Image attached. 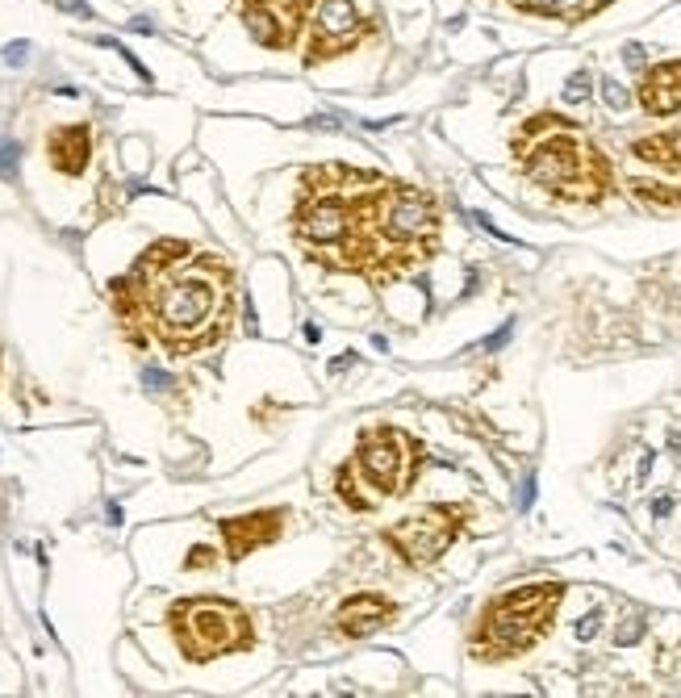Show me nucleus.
Wrapping results in <instances>:
<instances>
[{"label":"nucleus","instance_id":"obj_26","mask_svg":"<svg viewBox=\"0 0 681 698\" xmlns=\"http://www.w3.org/2000/svg\"><path fill=\"white\" fill-rule=\"evenodd\" d=\"M640 632H644V623H627V627H619V644H631Z\"/></svg>","mask_w":681,"mask_h":698},{"label":"nucleus","instance_id":"obj_7","mask_svg":"<svg viewBox=\"0 0 681 698\" xmlns=\"http://www.w3.org/2000/svg\"><path fill=\"white\" fill-rule=\"evenodd\" d=\"M460 527H464L460 506H422L414 515H406L402 523L385 527L381 540L397 552V561H406L410 569H427L452 548Z\"/></svg>","mask_w":681,"mask_h":698},{"label":"nucleus","instance_id":"obj_3","mask_svg":"<svg viewBox=\"0 0 681 698\" xmlns=\"http://www.w3.org/2000/svg\"><path fill=\"white\" fill-rule=\"evenodd\" d=\"M565 602V586L560 581H535V586H519L502 598H493L473 636V653L481 661H506L519 657L535 640L548 636V627Z\"/></svg>","mask_w":681,"mask_h":698},{"label":"nucleus","instance_id":"obj_18","mask_svg":"<svg viewBox=\"0 0 681 698\" xmlns=\"http://www.w3.org/2000/svg\"><path fill=\"white\" fill-rule=\"evenodd\" d=\"M602 97H606L610 109H627V101H631V97H627V88H619L615 80H602Z\"/></svg>","mask_w":681,"mask_h":698},{"label":"nucleus","instance_id":"obj_15","mask_svg":"<svg viewBox=\"0 0 681 698\" xmlns=\"http://www.w3.org/2000/svg\"><path fill=\"white\" fill-rule=\"evenodd\" d=\"M514 9L523 13H535V17H552V21H585L602 13L606 5H615V0H510Z\"/></svg>","mask_w":681,"mask_h":698},{"label":"nucleus","instance_id":"obj_16","mask_svg":"<svg viewBox=\"0 0 681 698\" xmlns=\"http://www.w3.org/2000/svg\"><path fill=\"white\" fill-rule=\"evenodd\" d=\"M0 180L5 184L21 180V143L17 138H0Z\"/></svg>","mask_w":681,"mask_h":698},{"label":"nucleus","instance_id":"obj_12","mask_svg":"<svg viewBox=\"0 0 681 698\" xmlns=\"http://www.w3.org/2000/svg\"><path fill=\"white\" fill-rule=\"evenodd\" d=\"M636 97L648 118H673V113H681V59H661V63L644 67Z\"/></svg>","mask_w":681,"mask_h":698},{"label":"nucleus","instance_id":"obj_17","mask_svg":"<svg viewBox=\"0 0 681 698\" xmlns=\"http://www.w3.org/2000/svg\"><path fill=\"white\" fill-rule=\"evenodd\" d=\"M585 97H590V72H577V76L565 84V101H569V105H581Z\"/></svg>","mask_w":681,"mask_h":698},{"label":"nucleus","instance_id":"obj_27","mask_svg":"<svg viewBox=\"0 0 681 698\" xmlns=\"http://www.w3.org/2000/svg\"><path fill=\"white\" fill-rule=\"evenodd\" d=\"M669 510H673V502H669V498H661V502H652V515H669Z\"/></svg>","mask_w":681,"mask_h":698},{"label":"nucleus","instance_id":"obj_21","mask_svg":"<svg viewBox=\"0 0 681 698\" xmlns=\"http://www.w3.org/2000/svg\"><path fill=\"white\" fill-rule=\"evenodd\" d=\"M598 627H602V611H590L581 623H577V640H594L598 636Z\"/></svg>","mask_w":681,"mask_h":698},{"label":"nucleus","instance_id":"obj_4","mask_svg":"<svg viewBox=\"0 0 681 698\" xmlns=\"http://www.w3.org/2000/svg\"><path fill=\"white\" fill-rule=\"evenodd\" d=\"M168 627L176 648L197 665L226 653H243L255 640L247 611L226 598H184L168 611Z\"/></svg>","mask_w":681,"mask_h":698},{"label":"nucleus","instance_id":"obj_9","mask_svg":"<svg viewBox=\"0 0 681 698\" xmlns=\"http://www.w3.org/2000/svg\"><path fill=\"white\" fill-rule=\"evenodd\" d=\"M631 164L652 168L656 176L673 180V184H656V180H644V176H631L627 184L640 201H648L656 209H677L681 205V130L636 138V143H631Z\"/></svg>","mask_w":681,"mask_h":698},{"label":"nucleus","instance_id":"obj_19","mask_svg":"<svg viewBox=\"0 0 681 698\" xmlns=\"http://www.w3.org/2000/svg\"><path fill=\"white\" fill-rule=\"evenodd\" d=\"M209 565H218V556H214V548H193V556H184V569H209Z\"/></svg>","mask_w":681,"mask_h":698},{"label":"nucleus","instance_id":"obj_24","mask_svg":"<svg viewBox=\"0 0 681 698\" xmlns=\"http://www.w3.org/2000/svg\"><path fill=\"white\" fill-rule=\"evenodd\" d=\"M143 381H147L151 389H168V385H172L168 372H155V368H147V372H143Z\"/></svg>","mask_w":681,"mask_h":698},{"label":"nucleus","instance_id":"obj_23","mask_svg":"<svg viewBox=\"0 0 681 698\" xmlns=\"http://www.w3.org/2000/svg\"><path fill=\"white\" fill-rule=\"evenodd\" d=\"M55 5H59L63 13H76V17H92V9H88V0H55Z\"/></svg>","mask_w":681,"mask_h":698},{"label":"nucleus","instance_id":"obj_25","mask_svg":"<svg viewBox=\"0 0 681 698\" xmlns=\"http://www.w3.org/2000/svg\"><path fill=\"white\" fill-rule=\"evenodd\" d=\"M531 502H535V477L523 481V490H519V510H527Z\"/></svg>","mask_w":681,"mask_h":698},{"label":"nucleus","instance_id":"obj_6","mask_svg":"<svg viewBox=\"0 0 681 698\" xmlns=\"http://www.w3.org/2000/svg\"><path fill=\"white\" fill-rule=\"evenodd\" d=\"M305 30H310V38H305L301 63L318 67V63L343 59L351 51H360V46L377 42L381 38V17L372 9H364L360 0H318Z\"/></svg>","mask_w":681,"mask_h":698},{"label":"nucleus","instance_id":"obj_14","mask_svg":"<svg viewBox=\"0 0 681 698\" xmlns=\"http://www.w3.org/2000/svg\"><path fill=\"white\" fill-rule=\"evenodd\" d=\"M46 159H51V168L63 176H84L88 159H92V126L88 122L55 126L46 134Z\"/></svg>","mask_w":681,"mask_h":698},{"label":"nucleus","instance_id":"obj_20","mask_svg":"<svg viewBox=\"0 0 681 698\" xmlns=\"http://www.w3.org/2000/svg\"><path fill=\"white\" fill-rule=\"evenodd\" d=\"M26 59H30V42H21V38H17V42L5 46V63H9V67H21Z\"/></svg>","mask_w":681,"mask_h":698},{"label":"nucleus","instance_id":"obj_2","mask_svg":"<svg viewBox=\"0 0 681 698\" xmlns=\"http://www.w3.org/2000/svg\"><path fill=\"white\" fill-rule=\"evenodd\" d=\"M514 159L531 184L565 201H602L610 193V159L594 138L560 113L544 109L514 134Z\"/></svg>","mask_w":681,"mask_h":698},{"label":"nucleus","instance_id":"obj_10","mask_svg":"<svg viewBox=\"0 0 681 698\" xmlns=\"http://www.w3.org/2000/svg\"><path fill=\"white\" fill-rule=\"evenodd\" d=\"M406 439L397 435L393 427H368L360 435V452H356V469H360V481L372 485L377 498H393L402 490L406 481Z\"/></svg>","mask_w":681,"mask_h":698},{"label":"nucleus","instance_id":"obj_13","mask_svg":"<svg viewBox=\"0 0 681 698\" xmlns=\"http://www.w3.org/2000/svg\"><path fill=\"white\" fill-rule=\"evenodd\" d=\"M393 611L397 607L385 594H356L335 611V632L347 636V640H364L372 632H381V627L393 619Z\"/></svg>","mask_w":681,"mask_h":698},{"label":"nucleus","instance_id":"obj_5","mask_svg":"<svg viewBox=\"0 0 681 698\" xmlns=\"http://www.w3.org/2000/svg\"><path fill=\"white\" fill-rule=\"evenodd\" d=\"M364 226H372L389 247H418L431 243L439 230V209L431 193H418L410 184H385L372 197L356 201Z\"/></svg>","mask_w":681,"mask_h":698},{"label":"nucleus","instance_id":"obj_11","mask_svg":"<svg viewBox=\"0 0 681 698\" xmlns=\"http://www.w3.org/2000/svg\"><path fill=\"white\" fill-rule=\"evenodd\" d=\"M285 510H255V515H234V519H218V531L226 540V556L230 561H243L247 552L264 548L272 540H280L285 531Z\"/></svg>","mask_w":681,"mask_h":698},{"label":"nucleus","instance_id":"obj_8","mask_svg":"<svg viewBox=\"0 0 681 698\" xmlns=\"http://www.w3.org/2000/svg\"><path fill=\"white\" fill-rule=\"evenodd\" d=\"M318 0H234L239 26L264 51H293Z\"/></svg>","mask_w":681,"mask_h":698},{"label":"nucleus","instance_id":"obj_22","mask_svg":"<svg viewBox=\"0 0 681 698\" xmlns=\"http://www.w3.org/2000/svg\"><path fill=\"white\" fill-rule=\"evenodd\" d=\"M510 331H514V327H510V322H506V327H502L498 335H493V339H485V343H481V352H498V347H506V343H510Z\"/></svg>","mask_w":681,"mask_h":698},{"label":"nucleus","instance_id":"obj_1","mask_svg":"<svg viewBox=\"0 0 681 698\" xmlns=\"http://www.w3.org/2000/svg\"><path fill=\"white\" fill-rule=\"evenodd\" d=\"M109 297L126 327L147 322L163 347H172L176 356H193L226 335L230 268L193 243L163 239L147 247L130 276H117Z\"/></svg>","mask_w":681,"mask_h":698}]
</instances>
